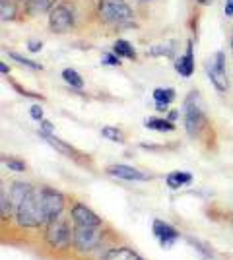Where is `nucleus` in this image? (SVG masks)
Returning <instances> with one entry per match:
<instances>
[{
  "label": "nucleus",
  "instance_id": "29",
  "mask_svg": "<svg viewBox=\"0 0 233 260\" xmlns=\"http://www.w3.org/2000/svg\"><path fill=\"white\" fill-rule=\"evenodd\" d=\"M12 87L20 93V95H23V98H29V99H35V101H43V95L41 93H35V91H29V89H25V87H22L20 84H16V82H10Z\"/></svg>",
  "mask_w": 233,
  "mask_h": 260
},
{
  "label": "nucleus",
  "instance_id": "17",
  "mask_svg": "<svg viewBox=\"0 0 233 260\" xmlns=\"http://www.w3.org/2000/svg\"><path fill=\"white\" fill-rule=\"evenodd\" d=\"M23 14V8L16 0H0V20L2 22H14Z\"/></svg>",
  "mask_w": 233,
  "mask_h": 260
},
{
  "label": "nucleus",
  "instance_id": "25",
  "mask_svg": "<svg viewBox=\"0 0 233 260\" xmlns=\"http://www.w3.org/2000/svg\"><path fill=\"white\" fill-rule=\"evenodd\" d=\"M2 163L8 167V171H14V173H25L27 171V163L20 157H14V155H2Z\"/></svg>",
  "mask_w": 233,
  "mask_h": 260
},
{
  "label": "nucleus",
  "instance_id": "39",
  "mask_svg": "<svg viewBox=\"0 0 233 260\" xmlns=\"http://www.w3.org/2000/svg\"><path fill=\"white\" fill-rule=\"evenodd\" d=\"M231 47H233V37H231Z\"/></svg>",
  "mask_w": 233,
  "mask_h": 260
},
{
  "label": "nucleus",
  "instance_id": "18",
  "mask_svg": "<svg viewBox=\"0 0 233 260\" xmlns=\"http://www.w3.org/2000/svg\"><path fill=\"white\" fill-rule=\"evenodd\" d=\"M101 260H144L138 252L130 247H115V249H109Z\"/></svg>",
  "mask_w": 233,
  "mask_h": 260
},
{
  "label": "nucleus",
  "instance_id": "19",
  "mask_svg": "<svg viewBox=\"0 0 233 260\" xmlns=\"http://www.w3.org/2000/svg\"><path fill=\"white\" fill-rule=\"evenodd\" d=\"M165 183L171 190H179L183 186H189L192 183V175L189 171H171L165 177Z\"/></svg>",
  "mask_w": 233,
  "mask_h": 260
},
{
  "label": "nucleus",
  "instance_id": "34",
  "mask_svg": "<svg viewBox=\"0 0 233 260\" xmlns=\"http://www.w3.org/2000/svg\"><path fill=\"white\" fill-rule=\"evenodd\" d=\"M223 14L227 18H233V0H225L223 2Z\"/></svg>",
  "mask_w": 233,
  "mask_h": 260
},
{
  "label": "nucleus",
  "instance_id": "35",
  "mask_svg": "<svg viewBox=\"0 0 233 260\" xmlns=\"http://www.w3.org/2000/svg\"><path fill=\"white\" fill-rule=\"evenodd\" d=\"M167 119L171 120V122H177V119H179V111H167Z\"/></svg>",
  "mask_w": 233,
  "mask_h": 260
},
{
  "label": "nucleus",
  "instance_id": "12",
  "mask_svg": "<svg viewBox=\"0 0 233 260\" xmlns=\"http://www.w3.org/2000/svg\"><path fill=\"white\" fill-rule=\"evenodd\" d=\"M70 219L74 225H103L101 217L84 202H74L70 206Z\"/></svg>",
  "mask_w": 233,
  "mask_h": 260
},
{
  "label": "nucleus",
  "instance_id": "36",
  "mask_svg": "<svg viewBox=\"0 0 233 260\" xmlns=\"http://www.w3.org/2000/svg\"><path fill=\"white\" fill-rule=\"evenodd\" d=\"M0 72H2V76H8L10 74V68L6 66V62H0Z\"/></svg>",
  "mask_w": 233,
  "mask_h": 260
},
{
  "label": "nucleus",
  "instance_id": "30",
  "mask_svg": "<svg viewBox=\"0 0 233 260\" xmlns=\"http://www.w3.org/2000/svg\"><path fill=\"white\" fill-rule=\"evenodd\" d=\"M101 62H103L105 66H115V68H119V66L122 64V62H121V56H117V54L113 53V51L101 54Z\"/></svg>",
  "mask_w": 233,
  "mask_h": 260
},
{
  "label": "nucleus",
  "instance_id": "6",
  "mask_svg": "<svg viewBox=\"0 0 233 260\" xmlns=\"http://www.w3.org/2000/svg\"><path fill=\"white\" fill-rule=\"evenodd\" d=\"M103 243V225H74L72 247L80 254H88L99 249Z\"/></svg>",
  "mask_w": 233,
  "mask_h": 260
},
{
  "label": "nucleus",
  "instance_id": "33",
  "mask_svg": "<svg viewBox=\"0 0 233 260\" xmlns=\"http://www.w3.org/2000/svg\"><path fill=\"white\" fill-rule=\"evenodd\" d=\"M27 49H29L31 53H39V51L43 49V43H41V41H35V39H31V41H27Z\"/></svg>",
  "mask_w": 233,
  "mask_h": 260
},
{
  "label": "nucleus",
  "instance_id": "7",
  "mask_svg": "<svg viewBox=\"0 0 233 260\" xmlns=\"http://www.w3.org/2000/svg\"><path fill=\"white\" fill-rule=\"evenodd\" d=\"M206 74L216 91L227 93L229 89V80H227V68H225V53L218 51L206 60Z\"/></svg>",
  "mask_w": 233,
  "mask_h": 260
},
{
  "label": "nucleus",
  "instance_id": "20",
  "mask_svg": "<svg viewBox=\"0 0 233 260\" xmlns=\"http://www.w3.org/2000/svg\"><path fill=\"white\" fill-rule=\"evenodd\" d=\"M144 126L154 132H173L175 130V122L167 119V117H148L144 119Z\"/></svg>",
  "mask_w": 233,
  "mask_h": 260
},
{
  "label": "nucleus",
  "instance_id": "1",
  "mask_svg": "<svg viewBox=\"0 0 233 260\" xmlns=\"http://www.w3.org/2000/svg\"><path fill=\"white\" fill-rule=\"evenodd\" d=\"M91 16L107 29H126L136 20V12L126 0H91Z\"/></svg>",
  "mask_w": 233,
  "mask_h": 260
},
{
  "label": "nucleus",
  "instance_id": "16",
  "mask_svg": "<svg viewBox=\"0 0 233 260\" xmlns=\"http://www.w3.org/2000/svg\"><path fill=\"white\" fill-rule=\"evenodd\" d=\"M31 188H34L31 184L23 183V181H16V183H12V186L8 188V196H10L12 206H14V214H16L18 206L23 202V198L31 192Z\"/></svg>",
  "mask_w": 233,
  "mask_h": 260
},
{
  "label": "nucleus",
  "instance_id": "24",
  "mask_svg": "<svg viewBox=\"0 0 233 260\" xmlns=\"http://www.w3.org/2000/svg\"><path fill=\"white\" fill-rule=\"evenodd\" d=\"M101 136H103L105 140L115 142V144H124V140H126V134H124L121 128L111 126V124H107V126L101 128Z\"/></svg>",
  "mask_w": 233,
  "mask_h": 260
},
{
  "label": "nucleus",
  "instance_id": "15",
  "mask_svg": "<svg viewBox=\"0 0 233 260\" xmlns=\"http://www.w3.org/2000/svg\"><path fill=\"white\" fill-rule=\"evenodd\" d=\"M152 98H154L155 109L167 113V111H169V105L177 98V93H175L173 87H155L154 91H152Z\"/></svg>",
  "mask_w": 233,
  "mask_h": 260
},
{
  "label": "nucleus",
  "instance_id": "37",
  "mask_svg": "<svg viewBox=\"0 0 233 260\" xmlns=\"http://www.w3.org/2000/svg\"><path fill=\"white\" fill-rule=\"evenodd\" d=\"M16 2H20V4H23V2H25V0H16Z\"/></svg>",
  "mask_w": 233,
  "mask_h": 260
},
{
  "label": "nucleus",
  "instance_id": "9",
  "mask_svg": "<svg viewBox=\"0 0 233 260\" xmlns=\"http://www.w3.org/2000/svg\"><path fill=\"white\" fill-rule=\"evenodd\" d=\"M105 173L115 179H121V181H128V183H146V181L154 179V175L146 173L142 169H136L132 165H126V163H113L105 169Z\"/></svg>",
  "mask_w": 233,
  "mask_h": 260
},
{
  "label": "nucleus",
  "instance_id": "32",
  "mask_svg": "<svg viewBox=\"0 0 233 260\" xmlns=\"http://www.w3.org/2000/svg\"><path fill=\"white\" fill-rule=\"evenodd\" d=\"M39 132H45V134H55V126H53V122L43 119L41 122H39Z\"/></svg>",
  "mask_w": 233,
  "mask_h": 260
},
{
  "label": "nucleus",
  "instance_id": "10",
  "mask_svg": "<svg viewBox=\"0 0 233 260\" xmlns=\"http://www.w3.org/2000/svg\"><path fill=\"white\" fill-rule=\"evenodd\" d=\"M39 136H41V138H43L51 148H55L56 152H60L62 155H66V157H70V159H74V161L80 163V165L89 163V157L86 155V153H82L80 150H76L74 146L66 144L64 140H60V138L55 136V134H45V132H39Z\"/></svg>",
  "mask_w": 233,
  "mask_h": 260
},
{
  "label": "nucleus",
  "instance_id": "13",
  "mask_svg": "<svg viewBox=\"0 0 233 260\" xmlns=\"http://www.w3.org/2000/svg\"><path fill=\"white\" fill-rule=\"evenodd\" d=\"M173 66L181 78H190L194 74V45H192V41L187 43V51L175 58Z\"/></svg>",
  "mask_w": 233,
  "mask_h": 260
},
{
  "label": "nucleus",
  "instance_id": "22",
  "mask_svg": "<svg viewBox=\"0 0 233 260\" xmlns=\"http://www.w3.org/2000/svg\"><path fill=\"white\" fill-rule=\"evenodd\" d=\"M0 217H2V223L14 219V206H12V200L8 196L6 186L0 188Z\"/></svg>",
  "mask_w": 233,
  "mask_h": 260
},
{
  "label": "nucleus",
  "instance_id": "2",
  "mask_svg": "<svg viewBox=\"0 0 233 260\" xmlns=\"http://www.w3.org/2000/svg\"><path fill=\"white\" fill-rule=\"evenodd\" d=\"M183 122H185V132L190 140H200L210 126L202 95L196 89L189 91V95L183 101Z\"/></svg>",
  "mask_w": 233,
  "mask_h": 260
},
{
  "label": "nucleus",
  "instance_id": "31",
  "mask_svg": "<svg viewBox=\"0 0 233 260\" xmlns=\"http://www.w3.org/2000/svg\"><path fill=\"white\" fill-rule=\"evenodd\" d=\"M29 117L35 120V122H41V120L45 119V111L43 107L39 105V103H35V105H31L29 107Z\"/></svg>",
  "mask_w": 233,
  "mask_h": 260
},
{
  "label": "nucleus",
  "instance_id": "3",
  "mask_svg": "<svg viewBox=\"0 0 233 260\" xmlns=\"http://www.w3.org/2000/svg\"><path fill=\"white\" fill-rule=\"evenodd\" d=\"M14 221L18 223V228L23 229H37L47 225L41 186H34L31 192L23 198V202L18 206L16 214H14Z\"/></svg>",
  "mask_w": 233,
  "mask_h": 260
},
{
  "label": "nucleus",
  "instance_id": "21",
  "mask_svg": "<svg viewBox=\"0 0 233 260\" xmlns=\"http://www.w3.org/2000/svg\"><path fill=\"white\" fill-rule=\"evenodd\" d=\"M113 53L117 54V56H121V58H126V60H136L138 58V53H136L134 45L130 41H126V39H117L113 43Z\"/></svg>",
  "mask_w": 233,
  "mask_h": 260
},
{
  "label": "nucleus",
  "instance_id": "28",
  "mask_svg": "<svg viewBox=\"0 0 233 260\" xmlns=\"http://www.w3.org/2000/svg\"><path fill=\"white\" fill-rule=\"evenodd\" d=\"M187 241H189V245H192L194 249L198 250L204 258H214V250H212L210 245H206V243H202V241H198V239L194 237H187Z\"/></svg>",
  "mask_w": 233,
  "mask_h": 260
},
{
  "label": "nucleus",
  "instance_id": "23",
  "mask_svg": "<svg viewBox=\"0 0 233 260\" xmlns=\"http://www.w3.org/2000/svg\"><path fill=\"white\" fill-rule=\"evenodd\" d=\"M62 80H64V84H66L70 89H84V78L82 74L74 70V68H64L62 70Z\"/></svg>",
  "mask_w": 233,
  "mask_h": 260
},
{
  "label": "nucleus",
  "instance_id": "8",
  "mask_svg": "<svg viewBox=\"0 0 233 260\" xmlns=\"http://www.w3.org/2000/svg\"><path fill=\"white\" fill-rule=\"evenodd\" d=\"M41 198H43L47 223L62 216V212L66 208V196L62 194L60 190H56L53 186H41Z\"/></svg>",
  "mask_w": 233,
  "mask_h": 260
},
{
  "label": "nucleus",
  "instance_id": "38",
  "mask_svg": "<svg viewBox=\"0 0 233 260\" xmlns=\"http://www.w3.org/2000/svg\"><path fill=\"white\" fill-rule=\"evenodd\" d=\"M138 2H150V0H138Z\"/></svg>",
  "mask_w": 233,
  "mask_h": 260
},
{
  "label": "nucleus",
  "instance_id": "26",
  "mask_svg": "<svg viewBox=\"0 0 233 260\" xmlns=\"http://www.w3.org/2000/svg\"><path fill=\"white\" fill-rule=\"evenodd\" d=\"M173 53H175V41L154 45V47L148 49V54H150V56H173Z\"/></svg>",
  "mask_w": 233,
  "mask_h": 260
},
{
  "label": "nucleus",
  "instance_id": "4",
  "mask_svg": "<svg viewBox=\"0 0 233 260\" xmlns=\"http://www.w3.org/2000/svg\"><path fill=\"white\" fill-rule=\"evenodd\" d=\"M78 22H80V10H78L76 0H58V4L47 16L49 31L56 35L72 31Z\"/></svg>",
  "mask_w": 233,
  "mask_h": 260
},
{
  "label": "nucleus",
  "instance_id": "14",
  "mask_svg": "<svg viewBox=\"0 0 233 260\" xmlns=\"http://www.w3.org/2000/svg\"><path fill=\"white\" fill-rule=\"evenodd\" d=\"M56 4H58V0H25V2L22 4V8H23V14H25V16L35 18V16L49 14Z\"/></svg>",
  "mask_w": 233,
  "mask_h": 260
},
{
  "label": "nucleus",
  "instance_id": "5",
  "mask_svg": "<svg viewBox=\"0 0 233 260\" xmlns=\"http://www.w3.org/2000/svg\"><path fill=\"white\" fill-rule=\"evenodd\" d=\"M45 243L53 250H66L74 243V223L70 225L66 217H56L45 225Z\"/></svg>",
  "mask_w": 233,
  "mask_h": 260
},
{
  "label": "nucleus",
  "instance_id": "27",
  "mask_svg": "<svg viewBox=\"0 0 233 260\" xmlns=\"http://www.w3.org/2000/svg\"><path fill=\"white\" fill-rule=\"evenodd\" d=\"M8 56H10L14 62H18L20 66H25V68H29V70H43V64H41V62H35L31 58H25L22 54L14 53V51H8Z\"/></svg>",
  "mask_w": 233,
  "mask_h": 260
},
{
  "label": "nucleus",
  "instance_id": "11",
  "mask_svg": "<svg viewBox=\"0 0 233 260\" xmlns=\"http://www.w3.org/2000/svg\"><path fill=\"white\" fill-rule=\"evenodd\" d=\"M152 233L157 239V243L163 247V249H171L179 239H181V231L177 228H173L171 223H167L163 219H154L152 223Z\"/></svg>",
  "mask_w": 233,
  "mask_h": 260
}]
</instances>
